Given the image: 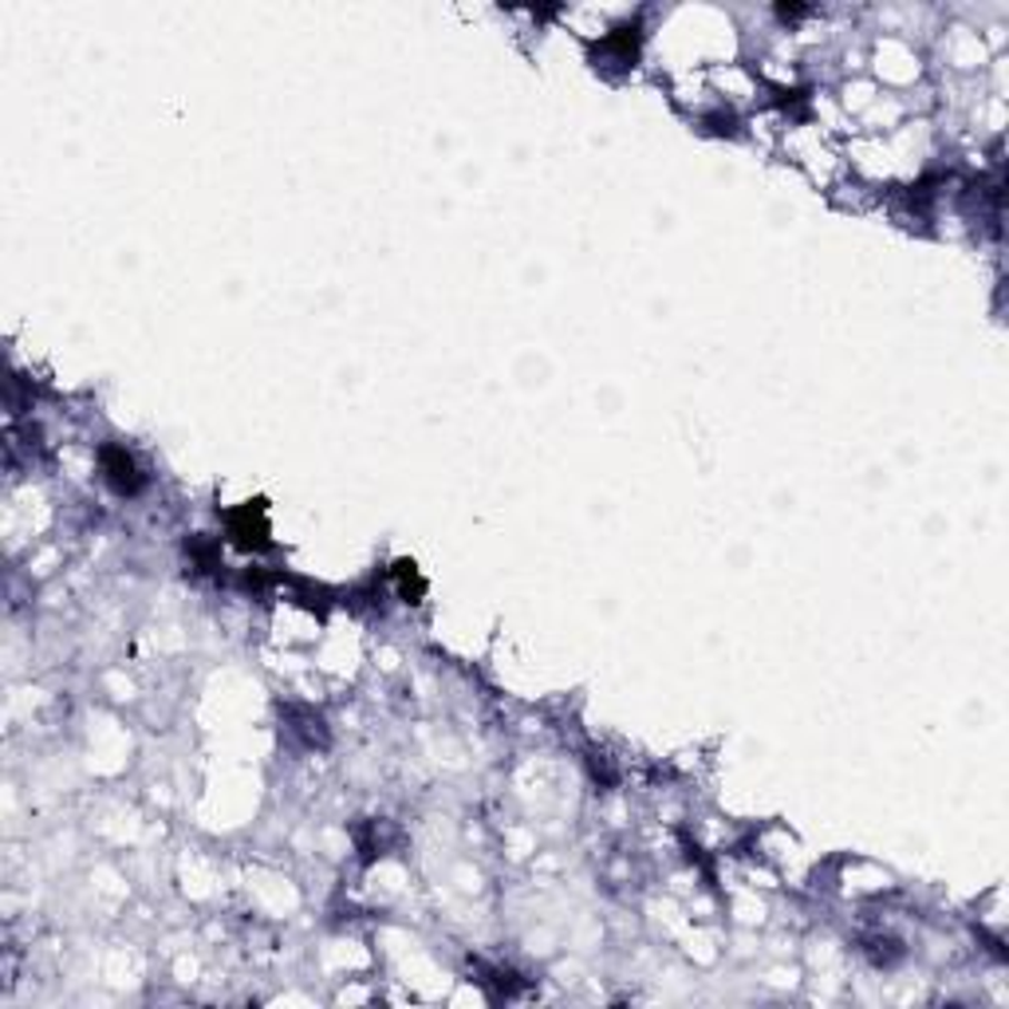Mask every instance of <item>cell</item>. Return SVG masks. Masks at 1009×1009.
Segmentation results:
<instances>
[{
  "instance_id": "6da1fadb",
  "label": "cell",
  "mask_w": 1009,
  "mask_h": 1009,
  "mask_svg": "<svg viewBox=\"0 0 1009 1009\" xmlns=\"http://www.w3.org/2000/svg\"><path fill=\"white\" fill-rule=\"evenodd\" d=\"M99 466H103L107 485H111L115 493H122V497H130V493L142 489L139 466H135V457H130L122 446H103V449H99Z\"/></svg>"
}]
</instances>
